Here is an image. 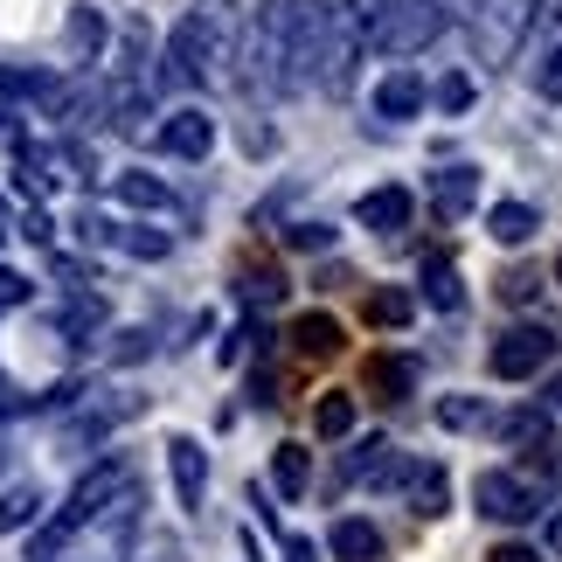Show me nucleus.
I'll return each mask as SVG.
<instances>
[{"instance_id":"nucleus-1","label":"nucleus","mask_w":562,"mask_h":562,"mask_svg":"<svg viewBox=\"0 0 562 562\" xmlns=\"http://www.w3.org/2000/svg\"><path fill=\"white\" fill-rule=\"evenodd\" d=\"M319 49H327V0H257L236 63L257 98H299L319 83Z\"/></svg>"},{"instance_id":"nucleus-2","label":"nucleus","mask_w":562,"mask_h":562,"mask_svg":"<svg viewBox=\"0 0 562 562\" xmlns=\"http://www.w3.org/2000/svg\"><path fill=\"white\" fill-rule=\"evenodd\" d=\"M535 8H542V0H486V8L465 21V29H472V56H480V63H514V49L535 35Z\"/></svg>"},{"instance_id":"nucleus-3","label":"nucleus","mask_w":562,"mask_h":562,"mask_svg":"<svg viewBox=\"0 0 562 562\" xmlns=\"http://www.w3.org/2000/svg\"><path fill=\"white\" fill-rule=\"evenodd\" d=\"M438 35H445L438 0H382V21H375L369 42H375L382 56H424Z\"/></svg>"},{"instance_id":"nucleus-4","label":"nucleus","mask_w":562,"mask_h":562,"mask_svg":"<svg viewBox=\"0 0 562 562\" xmlns=\"http://www.w3.org/2000/svg\"><path fill=\"white\" fill-rule=\"evenodd\" d=\"M486 361H493V375H501V382H535L555 361V334L535 327V319H521V327H507L501 340H493Z\"/></svg>"},{"instance_id":"nucleus-5","label":"nucleus","mask_w":562,"mask_h":562,"mask_svg":"<svg viewBox=\"0 0 562 562\" xmlns=\"http://www.w3.org/2000/svg\"><path fill=\"white\" fill-rule=\"evenodd\" d=\"M125 486H133V465H125V459H98V465H91V472H83V480L70 486V501H63L56 514H63V521H70L77 535H83V528H91L104 507L119 501Z\"/></svg>"},{"instance_id":"nucleus-6","label":"nucleus","mask_w":562,"mask_h":562,"mask_svg":"<svg viewBox=\"0 0 562 562\" xmlns=\"http://www.w3.org/2000/svg\"><path fill=\"white\" fill-rule=\"evenodd\" d=\"M472 507L486 514V521H501V528H521V521H535V486L521 480V472H501V465H486L480 480H472Z\"/></svg>"},{"instance_id":"nucleus-7","label":"nucleus","mask_w":562,"mask_h":562,"mask_svg":"<svg viewBox=\"0 0 562 562\" xmlns=\"http://www.w3.org/2000/svg\"><path fill=\"white\" fill-rule=\"evenodd\" d=\"M369 56V29H355L348 14L327 8V49H319V91L327 98H348L355 91V63Z\"/></svg>"},{"instance_id":"nucleus-8","label":"nucleus","mask_w":562,"mask_h":562,"mask_svg":"<svg viewBox=\"0 0 562 562\" xmlns=\"http://www.w3.org/2000/svg\"><path fill=\"white\" fill-rule=\"evenodd\" d=\"M188 21L202 29V49H209V77H229L236 49H244V8L236 0H194Z\"/></svg>"},{"instance_id":"nucleus-9","label":"nucleus","mask_w":562,"mask_h":562,"mask_svg":"<svg viewBox=\"0 0 562 562\" xmlns=\"http://www.w3.org/2000/svg\"><path fill=\"white\" fill-rule=\"evenodd\" d=\"M209 146H215V119L202 112V104H181V112H167V125H160V154H175V160H209Z\"/></svg>"},{"instance_id":"nucleus-10","label":"nucleus","mask_w":562,"mask_h":562,"mask_svg":"<svg viewBox=\"0 0 562 562\" xmlns=\"http://www.w3.org/2000/svg\"><path fill=\"white\" fill-rule=\"evenodd\" d=\"M340 472H348L355 486H396L403 480V451L389 445V438H361L348 459H340Z\"/></svg>"},{"instance_id":"nucleus-11","label":"nucleus","mask_w":562,"mask_h":562,"mask_svg":"<svg viewBox=\"0 0 562 562\" xmlns=\"http://www.w3.org/2000/svg\"><path fill=\"white\" fill-rule=\"evenodd\" d=\"M403 501H409V514L417 521H438L445 514V465L438 459H403Z\"/></svg>"},{"instance_id":"nucleus-12","label":"nucleus","mask_w":562,"mask_h":562,"mask_svg":"<svg viewBox=\"0 0 562 562\" xmlns=\"http://www.w3.org/2000/svg\"><path fill=\"white\" fill-rule=\"evenodd\" d=\"M409 215H417V194H409V188H369V194L355 202V223H361V229H382V236L409 229Z\"/></svg>"},{"instance_id":"nucleus-13","label":"nucleus","mask_w":562,"mask_h":562,"mask_svg":"<svg viewBox=\"0 0 562 562\" xmlns=\"http://www.w3.org/2000/svg\"><path fill=\"white\" fill-rule=\"evenodd\" d=\"M424 70H409V63H396L382 83H375V112L382 119H424Z\"/></svg>"},{"instance_id":"nucleus-14","label":"nucleus","mask_w":562,"mask_h":562,"mask_svg":"<svg viewBox=\"0 0 562 562\" xmlns=\"http://www.w3.org/2000/svg\"><path fill=\"white\" fill-rule=\"evenodd\" d=\"M327 555L334 562H389V542H382V528L361 521V514H340L334 535H327Z\"/></svg>"},{"instance_id":"nucleus-15","label":"nucleus","mask_w":562,"mask_h":562,"mask_svg":"<svg viewBox=\"0 0 562 562\" xmlns=\"http://www.w3.org/2000/svg\"><path fill=\"white\" fill-rule=\"evenodd\" d=\"M167 465H175V493H181V507H188V514H202V493H209V459H202V445H194V438H175V445H167Z\"/></svg>"},{"instance_id":"nucleus-16","label":"nucleus","mask_w":562,"mask_h":562,"mask_svg":"<svg viewBox=\"0 0 562 562\" xmlns=\"http://www.w3.org/2000/svg\"><path fill=\"white\" fill-rule=\"evenodd\" d=\"M271 486L285 493V501H306V493H313V451L299 445V438H285V445L271 451Z\"/></svg>"},{"instance_id":"nucleus-17","label":"nucleus","mask_w":562,"mask_h":562,"mask_svg":"<svg viewBox=\"0 0 562 562\" xmlns=\"http://www.w3.org/2000/svg\"><path fill=\"white\" fill-rule=\"evenodd\" d=\"M0 98H29V104H63V83L49 70H14V63H0Z\"/></svg>"},{"instance_id":"nucleus-18","label":"nucleus","mask_w":562,"mask_h":562,"mask_svg":"<svg viewBox=\"0 0 562 562\" xmlns=\"http://www.w3.org/2000/svg\"><path fill=\"white\" fill-rule=\"evenodd\" d=\"M486 229H493V244H528L535 229H542V215H535L528 202H493V215H486Z\"/></svg>"},{"instance_id":"nucleus-19","label":"nucleus","mask_w":562,"mask_h":562,"mask_svg":"<svg viewBox=\"0 0 562 562\" xmlns=\"http://www.w3.org/2000/svg\"><path fill=\"white\" fill-rule=\"evenodd\" d=\"M493 430L521 451H542L549 445V409H507V417H493Z\"/></svg>"},{"instance_id":"nucleus-20","label":"nucleus","mask_w":562,"mask_h":562,"mask_svg":"<svg viewBox=\"0 0 562 562\" xmlns=\"http://www.w3.org/2000/svg\"><path fill=\"white\" fill-rule=\"evenodd\" d=\"M63 42H70V56H98L104 49V14L91 8V0H77L70 21H63Z\"/></svg>"},{"instance_id":"nucleus-21","label":"nucleus","mask_w":562,"mask_h":562,"mask_svg":"<svg viewBox=\"0 0 562 562\" xmlns=\"http://www.w3.org/2000/svg\"><path fill=\"white\" fill-rule=\"evenodd\" d=\"M70 542H77V528L63 521V514H49V521L29 528V562H63V555H70Z\"/></svg>"},{"instance_id":"nucleus-22","label":"nucleus","mask_w":562,"mask_h":562,"mask_svg":"<svg viewBox=\"0 0 562 562\" xmlns=\"http://www.w3.org/2000/svg\"><path fill=\"white\" fill-rule=\"evenodd\" d=\"M42 521V493L35 486H8L0 493V535H29Z\"/></svg>"},{"instance_id":"nucleus-23","label":"nucleus","mask_w":562,"mask_h":562,"mask_svg":"<svg viewBox=\"0 0 562 562\" xmlns=\"http://www.w3.org/2000/svg\"><path fill=\"white\" fill-rule=\"evenodd\" d=\"M438 424L445 430H465V438H472V430H493V403L486 396H445L438 403Z\"/></svg>"},{"instance_id":"nucleus-24","label":"nucleus","mask_w":562,"mask_h":562,"mask_svg":"<svg viewBox=\"0 0 562 562\" xmlns=\"http://www.w3.org/2000/svg\"><path fill=\"white\" fill-rule=\"evenodd\" d=\"M292 348H299V355H306V361H313V355H319V361H327V355L340 348V327H334V319H327V313H306V319H299V327H292Z\"/></svg>"},{"instance_id":"nucleus-25","label":"nucleus","mask_w":562,"mask_h":562,"mask_svg":"<svg viewBox=\"0 0 562 562\" xmlns=\"http://www.w3.org/2000/svg\"><path fill=\"white\" fill-rule=\"evenodd\" d=\"M361 313H369V327H409V313H417V306H409V292H403V285H375Z\"/></svg>"},{"instance_id":"nucleus-26","label":"nucleus","mask_w":562,"mask_h":562,"mask_svg":"<svg viewBox=\"0 0 562 562\" xmlns=\"http://www.w3.org/2000/svg\"><path fill=\"white\" fill-rule=\"evenodd\" d=\"M424 292H430V306H445V313L459 306V271H451V257H445V250H430V257H424Z\"/></svg>"},{"instance_id":"nucleus-27","label":"nucleus","mask_w":562,"mask_h":562,"mask_svg":"<svg viewBox=\"0 0 562 562\" xmlns=\"http://www.w3.org/2000/svg\"><path fill=\"white\" fill-rule=\"evenodd\" d=\"M313 430H319V438H348V430H355V396L327 389V396H319V409H313Z\"/></svg>"},{"instance_id":"nucleus-28","label":"nucleus","mask_w":562,"mask_h":562,"mask_svg":"<svg viewBox=\"0 0 562 562\" xmlns=\"http://www.w3.org/2000/svg\"><path fill=\"white\" fill-rule=\"evenodd\" d=\"M112 244H119L125 257H146V265H160V257L175 250V244H167L160 229H146V223H125V229H112Z\"/></svg>"},{"instance_id":"nucleus-29","label":"nucleus","mask_w":562,"mask_h":562,"mask_svg":"<svg viewBox=\"0 0 562 562\" xmlns=\"http://www.w3.org/2000/svg\"><path fill=\"white\" fill-rule=\"evenodd\" d=\"M369 375L382 382V396H389V403H409V389H417V369H409V361H396V355H375V361H369Z\"/></svg>"},{"instance_id":"nucleus-30","label":"nucleus","mask_w":562,"mask_h":562,"mask_svg":"<svg viewBox=\"0 0 562 562\" xmlns=\"http://www.w3.org/2000/svg\"><path fill=\"white\" fill-rule=\"evenodd\" d=\"M472 194H480V175H472V167H445V175H438V209L445 215H459Z\"/></svg>"},{"instance_id":"nucleus-31","label":"nucleus","mask_w":562,"mask_h":562,"mask_svg":"<svg viewBox=\"0 0 562 562\" xmlns=\"http://www.w3.org/2000/svg\"><path fill=\"white\" fill-rule=\"evenodd\" d=\"M119 202L125 209H167V181H154V175H119Z\"/></svg>"},{"instance_id":"nucleus-32","label":"nucleus","mask_w":562,"mask_h":562,"mask_svg":"<svg viewBox=\"0 0 562 562\" xmlns=\"http://www.w3.org/2000/svg\"><path fill=\"white\" fill-rule=\"evenodd\" d=\"M104 327V299L91 292V299H70V306H63V334L70 340H83V334H98Z\"/></svg>"},{"instance_id":"nucleus-33","label":"nucleus","mask_w":562,"mask_h":562,"mask_svg":"<svg viewBox=\"0 0 562 562\" xmlns=\"http://www.w3.org/2000/svg\"><path fill=\"white\" fill-rule=\"evenodd\" d=\"M528 83H535V98H549V104L562 98V42H555L542 63H535V77H528Z\"/></svg>"},{"instance_id":"nucleus-34","label":"nucleus","mask_w":562,"mask_h":562,"mask_svg":"<svg viewBox=\"0 0 562 562\" xmlns=\"http://www.w3.org/2000/svg\"><path fill=\"white\" fill-rule=\"evenodd\" d=\"M430 98H438L445 112H465V104H472V77L451 70V77H438V91H430Z\"/></svg>"},{"instance_id":"nucleus-35","label":"nucleus","mask_w":562,"mask_h":562,"mask_svg":"<svg viewBox=\"0 0 562 562\" xmlns=\"http://www.w3.org/2000/svg\"><path fill=\"white\" fill-rule=\"evenodd\" d=\"M285 244H292V250H327V244H334V229H327V223H292V229H285Z\"/></svg>"},{"instance_id":"nucleus-36","label":"nucleus","mask_w":562,"mask_h":562,"mask_svg":"<svg viewBox=\"0 0 562 562\" xmlns=\"http://www.w3.org/2000/svg\"><path fill=\"white\" fill-rule=\"evenodd\" d=\"M334 14H348L355 29H369V35H375V21H382V0H340Z\"/></svg>"},{"instance_id":"nucleus-37","label":"nucleus","mask_w":562,"mask_h":562,"mask_svg":"<svg viewBox=\"0 0 562 562\" xmlns=\"http://www.w3.org/2000/svg\"><path fill=\"white\" fill-rule=\"evenodd\" d=\"M501 299H507V306H528V299H535V271H507L501 278Z\"/></svg>"},{"instance_id":"nucleus-38","label":"nucleus","mask_w":562,"mask_h":562,"mask_svg":"<svg viewBox=\"0 0 562 562\" xmlns=\"http://www.w3.org/2000/svg\"><path fill=\"white\" fill-rule=\"evenodd\" d=\"M480 8H486V0H438V21H445V29H465Z\"/></svg>"},{"instance_id":"nucleus-39","label":"nucleus","mask_w":562,"mask_h":562,"mask_svg":"<svg viewBox=\"0 0 562 562\" xmlns=\"http://www.w3.org/2000/svg\"><path fill=\"white\" fill-rule=\"evenodd\" d=\"M77 236H83V244H112V223H104V215H91V209H83V215H77Z\"/></svg>"},{"instance_id":"nucleus-40","label":"nucleus","mask_w":562,"mask_h":562,"mask_svg":"<svg viewBox=\"0 0 562 562\" xmlns=\"http://www.w3.org/2000/svg\"><path fill=\"white\" fill-rule=\"evenodd\" d=\"M21 299H29V278H21V271H0V306H21Z\"/></svg>"},{"instance_id":"nucleus-41","label":"nucleus","mask_w":562,"mask_h":562,"mask_svg":"<svg viewBox=\"0 0 562 562\" xmlns=\"http://www.w3.org/2000/svg\"><path fill=\"white\" fill-rule=\"evenodd\" d=\"M285 562H319V542H306V535H285Z\"/></svg>"},{"instance_id":"nucleus-42","label":"nucleus","mask_w":562,"mask_h":562,"mask_svg":"<svg viewBox=\"0 0 562 562\" xmlns=\"http://www.w3.org/2000/svg\"><path fill=\"white\" fill-rule=\"evenodd\" d=\"M486 562H542V555H535V549H528V542H501V549H493V555H486Z\"/></svg>"},{"instance_id":"nucleus-43","label":"nucleus","mask_w":562,"mask_h":562,"mask_svg":"<svg viewBox=\"0 0 562 562\" xmlns=\"http://www.w3.org/2000/svg\"><path fill=\"white\" fill-rule=\"evenodd\" d=\"M21 236H29V244H49V215H42V209H29V223H21Z\"/></svg>"},{"instance_id":"nucleus-44","label":"nucleus","mask_w":562,"mask_h":562,"mask_svg":"<svg viewBox=\"0 0 562 562\" xmlns=\"http://www.w3.org/2000/svg\"><path fill=\"white\" fill-rule=\"evenodd\" d=\"M549 549H555V555H562V507H555V514H549Z\"/></svg>"},{"instance_id":"nucleus-45","label":"nucleus","mask_w":562,"mask_h":562,"mask_svg":"<svg viewBox=\"0 0 562 562\" xmlns=\"http://www.w3.org/2000/svg\"><path fill=\"white\" fill-rule=\"evenodd\" d=\"M542 403H555V409H562V375H555V382H549V396H542Z\"/></svg>"},{"instance_id":"nucleus-46","label":"nucleus","mask_w":562,"mask_h":562,"mask_svg":"<svg viewBox=\"0 0 562 562\" xmlns=\"http://www.w3.org/2000/svg\"><path fill=\"white\" fill-rule=\"evenodd\" d=\"M0 472H8V445H0Z\"/></svg>"},{"instance_id":"nucleus-47","label":"nucleus","mask_w":562,"mask_h":562,"mask_svg":"<svg viewBox=\"0 0 562 562\" xmlns=\"http://www.w3.org/2000/svg\"><path fill=\"white\" fill-rule=\"evenodd\" d=\"M0 133H8V119H0Z\"/></svg>"},{"instance_id":"nucleus-48","label":"nucleus","mask_w":562,"mask_h":562,"mask_svg":"<svg viewBox=\"0 0 562 562\" xmlns=\"http://www.w3.org/2000/svg\"><path fill=\"white\" fill-rule=\"evenodd\" d=\"M555 278H562V265H555Z\"/></svg>"},{"instance_id":"nucleus-49","label":"nucleus","mask_w":562,"mask_h":562,"mask_svg":"<svg viewBox=\"0 0 562 562\" xmlns=\"http://www.w3.org/2000/svg\"><path fill=\"white\" fill-rule=\"evenodd\" d=\"M167 562H175V555H167Z\"/></svg>"}]
</instances>
